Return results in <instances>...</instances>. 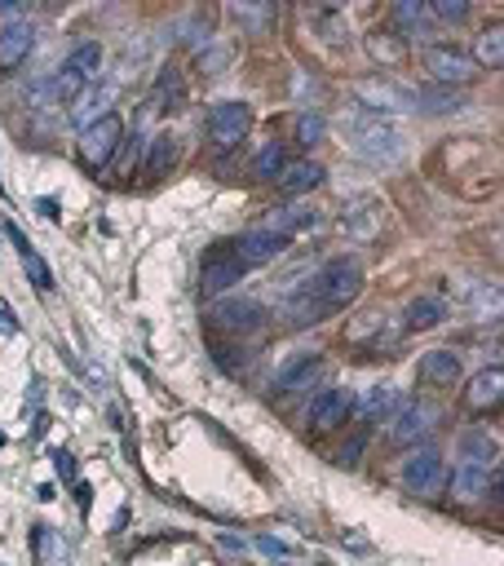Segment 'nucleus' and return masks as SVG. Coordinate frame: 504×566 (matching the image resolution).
I'll return each mask as SVG.
<instances>
[{"instance_id":"f257e3e1","label":"nucleus","mask_w":504,"mask_h":566,"mask_svg":"<svg viewBox=\"0 0 504 566\" xmlns=\"http://www.w3.org/2000/svg\"><path fill=\"white\" fill-rule=\"evenodd\" d=\"M345 134H350V151L376 169L385 164H398L402 160V134L380 120V116H367V111H354V116L345 120Z\"/></svg>"},{"instance_id":"f03ea898","label":"nucleus","mask_w":504,"mask_h":566,"mask_svg":"<svg viewBox=\"0 0 504 566\" xmlns=\"http://www.w3.org/2000/svg\"><path fill=\"white\" fill-rule=\"evenodd\" d=\"M310 288H315V297H319V305L332 314V310H345L354 297H359V288H363V266H359V257H332L315 279H310Z\"/></svg>"},{"instance_id":"7ed1b4c3","label":"nucleus","mask_w":504,"mask_h":566,"mask_svg":"<svg viewBox=\"0 0 504 566\" xmlns=\"http://www.w3.org/2000/svg\"><path fill=\"white\" fill-rule=\"evenodd\" d=\"M120 147H125V120L116 116V111H107V116H97V120L84 125V134H80V164L89 173H103L120 155Z\"/></svg>"},{"instance_id":"20e7f679","label":"nucleus","mask_w":504,"mask_h":566,"mask_svg":"<svg viewBox=\"0 0 504 566\" xmlns=\"http://www.w3.org/2000/svg\"><path fill=\"white\" fill-rule=\"evenodd\" d=\"M398 483L408 487L412 496H421V500H434V496L447 492V465H443L438 451H417V457L402 461Z\"/></svg>"},{"instance_id":"39448f33","label":"nucleus","mask_w":504,"mask_h":566,"mask_svg":"<svg viewBox=\"0 0 504 566\" xmlns=\"http://www.w3.org/2000/svg\"><path fill=\"white\" fill-rule=\"evenodd\" d=\"M438 429V407L425 403V398H412V403H398L394 416H389V442L394 447H412L421 442L425 434Z\"/></svg>"},{"instance_id":"423d86ee","label":"nucleus","mask_w":504,"mask_h":566,"mask_svg":"<svg viewBox=\"0 0 504 566\" xmlns=\"http://www.w3.org/2000/svg\"><path fill=\"white\" fill-rule=\"evenodd\" d=\"M421 62H425L430 80H434V84H447V89H456V84H473V80H478L473 58H469L465 49H456V45H425Z\"/></svg>"},{"instance_id":"0eeeda50","label":"nucleus","mask_w":504,"mask_h":566,"mask_svg":"<svg viewBox=\"0 0 504 566\" xmlns=\"http://www.w3.org/2000/svg\"><path fill=\"white\" fill-rule=\"evenodd\" d=\"M354 97H359V111H367V116H394V111H417L412 106V89H402L385 76H372V80H359L354 84Z\"/></svg>"},{"instance_id":"6e6552de","label":"nucleus","mask_w":504,"mask_h":566,"mask_svg":"<svg viewBox=\"0 0 504 566\" xmlns=\"http://www.w3.org/2000/svg\"><path fill=\"white\" fill-rule=\"evenodd\" d=\"M248 129H253V111L244 106V102H218L213 111H209V142L226 155V151H235L244 138H248Z\"/></svg>"},{"instance_id":"1a4fd4ad","label":"nucleus","mask_w":504,"mask_h":566,"mask_svg":"<svg viewBox=\"0 0 504 566\" xmlns=\"http://www.w3.org/2000/svg\"><path fill=\"white\" fill-rule=\"evenodd\" d=\"M213 327H222V332H231V336H248V332H257L261 323H266V310L253 301V297H226V301H218L213 305Z\"/></svg>"},{"instance_id":"9d476101","label":"nucleus","mask_w":504,"mask_h":566,"mask_svg":"<svg viewBox=\"0 0 504 566\" xmlns=\"http://www.w3.org/2000/svg\"><path fill=\"white\" fill-rule=\"evenodd\" d=\"M283 235H274V231H248V235H239L235 244H231V257L239 262V270H257V266H270L279 253H283Z\"/></svg>"},{"instance_id":"9b49d317","label":"nucleus","mask_w":504,"mask_h":566,"mask_svg":"<svg viewBox=\"0 0 504 566\" xmlns=\"http://www.w3.org/2000/svg\"><path fill=\"white\" fill-rule=\"evenodd\" d=\"M380 226H385V212H380L376 199H354V204H345V212H341V231H345L354 244H372V240L380 235Z\"/></svg>"},{"instance_id":"f8f14e48","label":"nucleus","mask_w":504,"mask_h":566,"mask_svg":"<svg viewBox=\"0 0 504 566\" xmlns=\"http://www.w3.org/2000/svg\"><path fill=\"white\" fill-rule=\"evenodd\" d=\"M239 279H244V270H239V262L231 257V244H218V249L204 257V270H199V284H204V292H209V297H218V292L235 288Z\"/></svg>"},{"instance_id":"ddd939ff","label":"nucleus","mask_w":504,"mask_h":566,"mask_svg":"<svg viewBox=\"0 0 504 566\" xmlns=\"http://www.w3.org/2000/svg\"><path fill=\"white\" fill-rule=\"evenodd\" d=\"M36 49V32L27 23H5L0 27V76L19 71Z\"/></svg>"},{"instance_id":"4468645a","label":"nucleus","mask_w":504,"mask_h":566,"mask_svg":"<svg viewBox=\"0 0 504 566\" xmlns=\"http://www.w3.org/2000/svg\"><path fill=\"white\" fill-rule=\"evenodd\" d=\"M350 412H354V394H350V390H328V394L315 398V407H310V429H315V434H332L337 425L350 420Z\"/></svg>"},{"instance_id":"2eb2a0df","label":"nucleus","mask_w":504,"mask_h":566,"mask_svg":"<svg viewBox=\"0 0 504 566\" xmlns=\"http://www.w3.org/2000/svg\"><path fill=\"white\" fill-rule=\"evenodd\" d=\"M447 492H452L460 505H478L482 496L495 492V474H491V470H478V465H460L456 474H447Z\"/></svg>"},{"instance_id":"dca6fc26","label":"nucleus","mask_w":504,"mask_h":566,"mask_svg":"<svg viewBox=\"0 0 504 566\" xmlns=\"http://www.w3.org/2000/svg\"><path fill=\"white\" fill-rule=\"evenodd\" d=\"M500 398H504V372L500 368H482L469 381V390H465V407L469 412H495Z\"/></svg>"},{"instance_id":"f3484780","label":"nucleus","mask_w":504,"mask_h":566,"mask_svg":"<svg viewBox=\"0 0 504 566\" xmlns=\"http://www.w3.org/2000/svg\"><path fill=\"white\" fill-rule=\"evenodd\" d=\"M367 58L376 67H402L408 62V41L394 27H376V32H367Z\"/></svg>"},{"instance_id":"a211bd4d","label":"nucleus","mask_w":504,"mask_h":566,"mask_svg":"<svg viewBox=\"0 0 504 566\" xmlns=\"http://www.w3.org/2000/svg\"><path fill=\"white\" fill-rule=\"evenodd\" d=\"M460 372H465V363H460L456 350H430V355H421V363H417V377L430 381V385H456Z\"/></svg>"},{"instance_id":"6ab92c4d","label":"nucleus","mask_w":504,"mask_h":566,"mask_svg":"<svg viewBox=\"0 0 504 566\" xmlns=\"http://www.w3.org/2000/svg\"><path fill=\"white\" fill-rule=\"evenodd\" d=\"M310 226H319V212H315L310 204H283V208L270 212V226H266V231L292 240V235H301V231H310Z\"/></svg>"},{"instance_id":"aec40b11","label":"nucleus","mask_w":504,"mask_h":566,"mask_svg":"<svg viewBox=\"0 0 504 566\" xmlns=\"http://www.w3.org/2000/svg\"><path fill=\"white\" fill-rule=\"evenodd\" d=\"M412 106L425 111V116H452V111H465V93L447 84H425V89H412Z\"/></svg>"},{"instance_id":"412c9836","label":"nucleus","mask_w":504,"mask_h":566,"mask_svg":"<svg viewBox=\"0 0 504 566\" xmlns=\"http://www.w3.org/2000/svg\"><path fill=\"white\" fill-rule=\"evenodd\" d=\"M394 407H398V390L394 385H372L363 398H354L350 416H359L363 425H380L385 416H394Z\"/></svg>"},{"instance_id":"4be33fe9","label":"nucleus","mask_w":504,"mask_h":566,"mask_svg":"<svg viewBox=\"0 0 504 566\" xmlns=\"http://www.w3.org/2000/svg\"><path fill=\"white\" fill-rule=\"evenodd\" d=\"M319 372H324V359H319V355H301L296 363H288V368L274 377V394H296V390H306Z\"/></svg>"},{"instance_id":"5701e85b","label":"nucleus","mask_w":504,"mask_h":566,"mask_svg":"<svg viewBox=\"0 0 504 566\" xmlns=\"http://www.w3.org/2000/svg\"><path fill=\"white\" fill-rule=\"evenodd\" d=\"M443 319H447V301L434 297V292H425V297H417V301L408 305V314H402V327H408V332H430V327H438Z\"/></svg>"},{"instance_id":"b1692460","label":"nucleus","mask_w":504,"mask_h":566,"mask_svg":"<svg viewBox=\"0 0 504 566\" xmlns=\"http://www.w3.org/2000/svg\"><path fill=\"white\" fill-rule=\"evenodd\" d=\"M274 182H279L283 195H306V190H315V186L324 182V164H315V160H296V164H288Z\"/></svg>"},{"instance_id":"393cba45","label":"nucleus","mask_w":504,"mask_h":566,"mask_svg":"<svg viewBox=\"0 0 504 566\" xmlns=\"http://www.w3.org/2000/svg\"><path fill=\"white\" fill-rule=\"evenodd\" d=\"M460 457H465V465L491 470V465H495V457H500V442H495L487 429H469V434L460 438Z\"/></svg>"},{"instance_id":"a878e982","label":"nucleus","mask_w":504,"mask_h":566,"mask_svg":"<svg viewBox=\"0 0 504 566\" xmlns=\"http://www.w3.org/2000/svg\"><path fill=\"white\" fill-rule=\"evenodd\" d=\"M173 164H177V138H173V134H160V138L151 142V151H146L142 177H146V182H160V177H168Z\"/></svg>"},{"instance_id":"bb28decb","label":"nucleus","mask_w":504,"mask_h":566,"mask_svg":"<svg viewBox=\"0 0 504 566\" xmlns=\"http://www.w3.org/2000/svg\"><path fill=\"white\" fill-rule=\"evenodd\" d=\"M10 240H14V249L23 253V270H27V279H32L40 292H49V288H54V270L45 266V257H40V253H36V249L23 240V231H19V226H10Z\"/></svg>"},{"instance_id":"cd10ccee","label":"nucleus","mask_w":504,"mask_h":566,"mask_svg":"<svg viewBox=\"0 0 504 566\" xmlns=\"http://www.w3.org/2000/svg\"><path fill=\"white\" fill-rule=\"evenodd\" d=\"M504 62V32L500 27H487L473 45V67H487V71H500Z\"/></svg>"},{"instance_id":"c85d7f7f","label":"nucleus","mask_w":504,"mask_h":566,"mask_svg":"<svg viewBox=\"0 0 504 566\" xmlns=\"http://www.w3.org/2000/svg\"><path fill=\"white\" fill-rule=\"evenodd\" d=\"M283 169H288V151H283V142H266V147L253 155V177H257V182H274Z\"/></svg>"},{"instance_id":"c756f323","label":"nucleus","mask_w":504,"mask_h":566,"mask_svg":"<svg viewBox=\"0 0 504 566\" xmlns=\"http://www.w3.org/2000/svg\"><path fill=\"white\" fill-rule=\"evenodd\" d=\"M324 134H328V120L319 116V111H301V116H296V147L315 151L324 142Z\"/></svg>"},{"instance_id":"7c9ffc66","label":"nucleus","mask_w":504,"mask_h":566,"mask_svg":"<svg viewBox=\"0 0 504 566\" xmlns=\"http://www.w3.org/2000/svg\"><path fill=\"white\" fill-rule=\"evenodd\" d=\"M394 23H398V27H408V32H425L430 10L421 5V0H398V5H394ZM398 27H394V32H398Z\"/></svg>"},{"instance_id":"2f4dec72","label":"nucleus","mask_w":504,"mask_h":566,"mask_svg":"<svg viewBox=\"0 0 504 566\" xmlns=\"http://www.w3.org/2000/svg\"><path fill=\"white\" fill-rule=\"evenodd\" d=\"M430 14L443 19V23H465V19H469V5H465V0H438Z\"/></svg>"},{"instance_id":"473e14b6","label":"nucleus","mask_w":504,"mask_h":566,"mask_svg":"<svg viewBox=\"0 0 504 566\" xmlns=\"http://www.w3.org/2000/svg\"><path fill=\"white\" fill-rule=\"evenodd\" d=\"M257 548H261L266 557H274V562H279V557H292V548H288L283 540H274V535H257Z\"/></svg>"},{"instance_id":"72a5a7b5","label":"nucleus","mask_w":504,"mask_h":566,"mask_svg":"<svg viewBox=\"0 0 504 566\" xmlns=\"http://www.w3.org/2000/svg\"><path fill=\"white\" fill-rule=\"evenodd\" d=\"M359 457H363V434L337 451V465H345V470H350V465H359Z\"/></svg>"},{"instance_id":"f704fd0d","label":"nucleus","mask_w":504,"mask_h":566,"mask_svg":"<svg viewBox=\"0 0 504 566\" xmlns=\"http://www.w3.org/2000/svg\"><path fill=\"white\" fill-rule=\"evenodd\" d=\"M0 332H19V323H14V310L0 301Z\"/></svg>"},{"instance_id":"c9c22d12","label":"nucleus","mask_w":504,"mask_h":566,"mask_svg":"<svg viewBox=\"0 0 504 566\" xmlns=\"http://www.w3.org/2000/svg\"><path fill=\"white\" fill-rule=\"evenodd\" d=\"M54 461H58V474H62V478H71V474H75V465H71V457H67V451H58Z\"/></svg>"}]
</instances>
